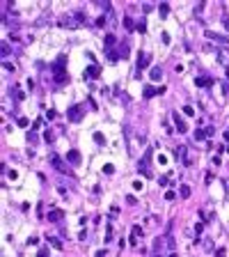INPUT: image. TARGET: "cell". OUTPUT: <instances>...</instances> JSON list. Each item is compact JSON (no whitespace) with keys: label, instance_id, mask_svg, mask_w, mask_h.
Returning a JSON list of instances; mask_svg holds the SVG:
<instances>
[{"label":"cell","instance_id":"obj_34","mask_svg":"<svg viewBox=\"0 0 229 257\" xmlns=\"http://www.w3.org/2000/svg\"><path fill=\"white\" fill-rule=\"evenodd\" d=\"M28 140H30V142H35V140H37V133H35V131H28Z\"/></svg>","mask_w":229,"mask_h":257},{"label":"cell","instance_id":"obj_29","mask_svg":"<svg viewBox=\"0 0 229 257\" xmlns=\"http://www.w3.org/2000/svg\"><path fill=\"white\" fill-rule=\"evenodd\" d=\"M170 177H172V172H167V174H163V177H160V186H165V184L170 181Z\"/></svg>","mask_w":229,"mask_h":257},{"label":"cell","instance_id":"obj_48","mask_svg":"<svg viewBox=\"0 0 229 257\" xmlns=\"http://www.w3.org/2000/svg\"><path fill=\"white\" fill-rule=\"evenodd\" d=\"M156 257H160V255H156Z\"/></svg>","mask_w":229,"mask_h":257},{"label":"cell","instance_id":"obj_46","mask_svg":"<svg viewBox=\"0 0 229 257\" xmlns=\"http://www.w3.org/2000/svg\"><path fill=\"white\" fill-rule=\"evenodd\" d=\"M225 28H227V30H229V18H225Z\"/></svg>","mask_w":229,"mask_h":257},{"label":"cell","instance_id":"obj_24","mask_svg":"<svg viewBox=\"0 0 229 257\" xmlns=\"http://www.w3.org/2000/svg\"><path fill=\"white\" fill-rule=\"evenodd\" d=\"M16 124H18L21 128H25L28 124H30V120H28V117H18V120H16Z\"/></svg>","mask_w":229,"mask_h":257},{"label":"cell","instance_id":"obj_12","mask_svg":"<svg viewBox=\"0 0 229 257\" xmlns=\"http://www.w3.org/2000/svg\"><path fill=\"white\" fill-rule=\"evenodd\" d=\"M67 161H69L71 165H78L80 163V154L76 152V149H69V152H67Z\"/></svg>","mask_w":229,"mask_h":257},{"label":"cell","instance_id":"obj_33","mask_svg":"<svg viewBox=\"0 0 229 257\" xmlns=\"http://www.w3.org/2000/svg\"><path fill=\"white\" fill-rule=\"evenodd\" d=\"M225 255H227V248H218L215 250V257H225Z\"/></svg>","mask_w":229,"mask_h":257},{"label":"cell","instance_id":"obj_10","mask_svg":"<svg viewBox=\"0 0 229 257\" xmlns=\"http://www.w3.org/2000/svg\"><path fill=\"white\" fill-rule=\"evenodd\" d=\"M195 85H197V87H211V85H213V78H209V76H197V78H195Z\"/></svg>","mask_w":229,"mask_h":257},{"label":"cell","instance_id":"obj_44","mask_svg":"<svg viewBox=\"0 0 229 257\" xmlns=\"http://www.w3.org/2000/svg\"><path fill=\"white\" fill-rule=\"evenodd\" d=\"M204 131H206V138H211L213 133H215V131H213V126H209V128H204Z\"/></svg>","mask_w":229,"mask_h":257},{"label":"cell","instance_id":"obj_1","mask_svg":"<svg viewBox=\"0 0 229 257\" xmlns=\"http://www.w3.org/2000/svg\"><path fill=\"white\" fill-rule=\"evenodd\" d=\"M64 64H67V58H64V55H60V58L55 60V64H53V80L57 83V85H62V83L69 80L67 71H64Z\"/></svg>","mask_w":229,"mask_h":257},{"label":"cell","instance_id":"obj_26","mask_svg":"<svg viewBox=\"0 0 229 257\" xmlns=\"http://www.w3.org/2000/svg\"><path fill=\"white\" fill-rule=\"evenodd\" d=\"M165 200H167V202L176 200V191H167V193H165Z\"/></svg>","mask_w":229,"mask_h":257},{"label":"cell","instance_id":"obj_5","mask_svg":"<svg viewBox=\"0 0 229 257\" xmlns=\"http://www.w3.org/2000/svg\"><path fill=\"white\" fill-rule=\"evenodd\" d=\"M67 117H69V122H80L83 120V106H71Z\"/></svg>","mask_w":229,"mask_h":257},{"label":"cell","instance_id":"obj_16","mask_svg":"<svg viewBox=\"0 0 229 257\" xmlns=\"http://www.w3.org/2000/svg\"><path fill=\"white\" fill-rule=\"evenodd\" d=\"M156 94H158V87L147 85V87H144V94H142V96H144V99H151V96H156Z\"/></svg>","mask_w":229,"mask_h":257},{"label":"cell","instance_id":"obj_39","mask_svg":"<svg viewBox=\"0 0 229 257\" xmlns=\"http://www.w3.org/2000/svg\"><path fill=\"white\" fill-rule=\"evenodd\" d=\"M37 257H48V248H41L39 253H37Z\"/></svg>","mask_w":229,"mask_h":257},{"label":"cell","instance_id":"obj_11","mask_svg":"<svg viewBox=\"0 0 229 257\" xmlns=\"http://www.w3.org/2000/svg\"><path fill=\"white\" fill-rule=\"evenodd\" d=\"M142 232H144V230H142V225H133V232H131V243H133V246L138 243V239L142 237Z\"/></svg>","mask_w":229,"mask_h":257},{"label":"cell","instance_id":"obj_36","mask_svg":"<svg viewBox=\"0 0 229 257\" xmlns=\"http://www.w3.org/2000/svg\"><path fill=\"white\" fill-rule=\"evenodd\" d=\"M202 230H204V223H197V225H195V234H202Z\"/></svg>","mask_w":229,"mask_h":257},{"label":"cell","instance_id":"obj_17","mask_svg":"<svg viewBox=\"0 0 229 257\" xmlns=\"http://www.w3.org/2000/svg\"><path fill=\"white\" fill-rule=\"evenodd\" d=\"M190 193H193V191H190V186H188V184L179 186V195L183 197V200H188V197H190Z\"/></svg>","mask_w":229,"mask_h":257},{"label":"cell","instance_id":"obj_7","mask_svg":"<svg viewBox=\"0 0 229 257\" xmlns=\"http://www.w3.org/2000/svg\"><path fill=\"white\" fill-rule=\"evenodd\" d=\"M99 74H101V67H99V64H92V67L85 69V78H89V80L99 78Z\"/></svg>","mask_w":229,"mask_h":257},{"label":"cell","instance_id":"obj_32","mask_svg":"<svg viewBox=\"0 0 229 257\" xmlns=\"http://www.w3.org/2000/svg\"><path fill=\"white\" fill-rule=\"evenodd\" d=\"M156 161H158L160 165H165V163H167V156H165V154H158V158H156Z\"/></svg>","mask_w":229,"mask_h":257},{"label":"cell","instance_id":"obj_23","mask_svg":"<svg viewBox=\"0 0 229 257\" xmlns=\"http://www.w3.org/2000/svg\"><path fill=\"white\" fill-rule=\"evenodd\" d=\"M106 23H108V16H106V14H101V16L96 18V26H99V28H103Z\"/></svg>","mask_w":229,"mask_h":257},{"label":"cell","instance_id":"obj_42","mask_svg":"<svg viewBox=\"0 0 229 257\" xmlns=\"http://www.w3.org/2000/svg\"><path fill=\"white\" fill-rule=\"evenodd\" d=\"M5 71H14V64L12 62H5Z\"/></svg>","mask_w":229,"mask_h":257},{"label":"cell","instance_id":"obj_41","mask_svg":"<svg viewBox=\"0 0 229 257\" xmlns=\"http://www.w3.org/2000/svg\"><path fill=\"white\" fill-rule=\"evenodd\" d=\"M46 120H55V110H46Z\"/></svg>","mask_w":229,"mask_h":257},{"label":"cell","instance_id":"obj_30","mask_svg":"<svg viewBox=\"0 0 229 257\" xmlns=\"http://www.w3.org/2000/svg\"><path fill=\"white\" fill-rule=\"evenodd\" d=\"M142 186H144V184H142L140 179H135V181H133V188H135V191H142Z\"/></svg>","mask_w":229,"mask_h":257},{"label":"cell","instance_id":"obj_15","mask_svg":"<svg viewBox=\"0 0 229 257\" xmlns=\"http://www.w3.org/2000/svg\"><path fill=\"white\" fill-rule=\"evenodd\" d=\"M46 241H48V243H51L55 250H62V248H64V246H62V241L57 239V237H51V234H48V237H46Z\"/></svg>","mask_w":229,"mask_h":257},{"label":"cell","instance_id":"obj_13","mask_svg":"<svg viewBox=\"0 0 229 257\" xmlns=\"http://www.w3.org/2000/svg\"><path fill=\"white\" fill-rule=\"evenodd\" d=\"M114 44H117V37H114V34H112V32H108V34H106V37H103V46H106L108 51H110V48H112Z\"/></svg>","mask_w":229,"mask_h":257},{"label":"cell","instance_id":"obj_19","mask_svg":"<svg viewBox=\"0 0 229 257\" xmlns=\"http://www.w3.org/2000/svg\"><path fill=\"white\" fill-rule=\"evenodd\" d=\"M94 142H96V145H106V136H103L101 131H96V133H94Z\"/></svg>","mask_w":229,"mask_h":257},{"label":"cell","instance_id":"obj_43","mask_svg":"<svg viewBox=\"0 0 229 257\" xmlns=\"http://www.w3.org/2000/svg\"><path fill=\"white\" fill-rule=\"evenodd\" d=\"M16 99H18V101H23V99H25V94H23L21 90H16Z\"/></svg>","mask_w":229,"mask_h":257},{"label":"cell","instance_id":"obj_6","mask_svg":"<svg viewBox=\"0 0 229 257\" xmlns=\"http://www.w3.org/2000/svg\"><path fill=\"white\" fill-rule=\"evenodd\" d=\"M172 120H174V126H176V131H179V133H186V131H188V126H186V122L181 120V115H179V112H172Z\"/></svg>","mask_w":229,"mask_h":257},{"label":"cell","instance_id":"obj_8","mask_svg":"<svg viewBox=\"0 0 229 257\" xmlns=\"http://www.w3.org/2000/svg\"><path fill=\"white\" fill-rule=\"evenodd\" d=\"M62 218H64V211H62V209H51V211H48V220H51V223H60Z\"/></svg>","mask_w":229,"mask_h":257},{"label":"cell","instance_id":"obj_2","mask_svg":"<svg viewBox=\"0 0 229 257\" xmlns=\"http://www.w3.org/2000/svg\"><path fill=\"white\" fill-rule=\"evenodd\" d=\"M48 161H51V165H53L57 172H62V174H71V168H69L64 161H62L57 154H48Z\"/></svg>","mask_w":229,"mask_h":257},{"label":"cell","instance_id":"obj_37","mask_svg":"<svg viewBox=\"0 0 229 257\" xmlns=\"http://www.w3.org/2000/svg\"><path fill=\"white\" fill-rule=\"evenodd\" d=\"M37 243H39V239H37V237H30V239H28V246H37Z\"/></svg>","mask_w":229,"mask_h":257},{"label":"cell","instance_id":"obj_35","mask_svg":"<svg viewBox=\"0 0 229 257\" xmlns=\"http://www.w3.org/2000/svg\"><path fill=\"white\" fill-rule=\"evenodd\" d=\"M7 55H9V46H7V42H5L2 44V58H7Z\"/></svg>","mask_w":229,"mask_h":257},{"label":"cell","instance_id":"obj_14","mask_svg":"<svg viewBox=\"0 0 229 257\" xmlns=\"http://www.w3.org/2000/svg\"><path fill=\"white\" fill-rule=\"evenodd\" d=\"M160 76H163V69L156 64V67H151V71H149V78L151 80H160Z\"/></svg>","mask_w":229,"mask_h":257},{"label":"cell","instance_id":"obj_38","mask_svg":"<svg viewBox=\"0 0 229 257\" xmlns=\"http://www.w3.org/2000/svg\"><path fill=\"white\" fill-rule=\"evenodd\" d=\"M167 248H170V250H174V248H176V243H174V239H172V237L167 239Z\"/></svg>","mask_w":229,"mask_h":257},{"label":"cell","instance_id":"obj_18","mask_svg":"<svg viewBox=\"0 0 229 257\" xmlns=\"http://www.w3.org/2000/svg\"><path fill=\"white\" fill-rule=\"evenodd\" d=\"M202 140H206V131L197 128V131H195V142H202Z\"/></svg>","mask_w":229,"mask_h":257},{"label":"cell","instance_id":"obj_31","mask_svg":"<svg viewBox=\"0 0 229 257\" xmlns=\"http://www.w3.org/2000/svg\"><path fill=\"white\" fill-rule=\"evenodd\" d=\"M160 246H163V239H156V241H154V253H158Z\"/></svg>","mask_w":229,"mask_h":257},{"label":"cell","instance_id":"obj_27","mask_svg":"<svg viewBox=\"0 0 229 257\" xmlns=\"http://www.w3.org/2000/svg\"><path fill=\"white\" fill-rule=\"evenodd\" d=\"M124 28H126V30H133V28H135V26H133V21H131L128 16L124 18Z\"/></svg>","mask_w":229,"mask_h":257},{"label":"cell","instance_id":"obj_25","mask_svg":"<svg viewBox=\"0 0 229 257\" xmlns=\"http://www.w3.org/2000/svg\"><path fill=\"white\" fill-rule=\"evenodd\" d=\"M103 172H106V174H112V172H114V165H112V163H106V165H103Z\"/></svg>","mask_w":229,"mask_h":257},{"label":"cell","instance_id":"obj_40","mask_svg":"<svg viewBox=\"0 0 229 257\" xmlns=\"http://www.w3.org/2000/svg\"><path fill=\"white\" fill-rule=\"evenodd\" d=\"M44 140H46V142H51V140H53V133H51V131H46V133H44Z\"/></svg>","mask_w":229,"mask_h":257},{"label":"cell","instance_id":"obj_4","mask_svg":"<svg viewBox=\"0 0 229 257\" xmlns=\"http://www.w3.org/2000/svg\"><path fill=\"white\" fill-rule=\"evenodd\" d=\"M204 34H206L209 39H213L215 44H222V46H229V37H227V34H218V32H211V30H206Z\"/></svg>","mask_w":229,"mask_h":257},{"label":"cell","instance_id":"obj_3","mask_svg":"<svg viewBox=\"0 0 229 257\" xmlns=\"http://www.w3.org/2000/svg\"><path fill=\"white\" fill-rule=\"evenodd\" d=\"M151 64V60H149V55H147V53H138V64H135V78H140V74L142 71H144V69L149 67Z\"/></svg>","mask_w":229,"mask_h":257},{"label":"cell","instance_id":"obj_21","mask_svg":"<svg viewBox=\"0 0 229 257\" xmlns=\"http://www.w3.org/2000/svg\"><path fill=\"white\" fill-rule=\"evenodd\" d=\"M158 12H160V16L165 18V16H167V14H170V5H165V2H163V5H160V7H158Z\"/></svg>","mask_w":229,"mask_h":257},{"label":"cell","instance_id":"obj_9","mask_svg":"<svg viewBox=\"0 0 229 257\" xmlns=\"http://www.w3.org/2000/svg\"><path fill=\"white\" fill-rule=\"evenodd\" d=\"M186 149H188V147H183V145H181V147H176V149H174V156H176V158H181V161H183L186 165H190V161H188V156H186V154H188Z\"/></svg>","mask_w":229,"mask_h":257},{"label":"cell","instance_id":"obj_47","mask_svg":"<svg viewBox=\"0 0 229 257\" xmlns=\"http://www.w3.org/2000/svg\"><path fill=\"white\" fill-rule=\"evenodd\" d=\"M170 257H176V253H172V255H170Z\"/></svg>","mask_w":229,"mask_h":257},{"label":"cell","instance_id":"obj_28","mask_svg":"<svg viewBox=\"0 0 229 257\" xmlns=\"http://www.w3.org/2000/svg\"><path fill=\"white\" fill-rule=\"evenodd\" d=\"M135 30H138V32H147V23H144V21H142V23H138V26H135Z\"/></svg>","mask_w":229,"mask_h":257},{"label":"cell","instance_id":"obj_22","mask_svg":"<svg viewBox=\"0 0 229 257\" xmlns=\"http://www.w3.org/2000/svg\"><path fill=\"white\" fill-rule=\"evenodd\" d=\"M220 62L229 67V53H227V51H220Z\"/></svg>","mask_w":229,"mask_h":257},{"label":"cell","instance_id":"obj_20","mask_svg":"<svg viewBox=\"0 0 229 257\" xmlns=\"http://www.w3.org/2000/svg\"><path fill=\"white\" fill-rule=\"evenodd\" d=\"M181 112H183V115H188V117H195V115H197L193 106H183V110H181Z\"/></svg>","mask_w":229,"mask_h":257},{"label":"cell","instance_id":"obj_45","mask_svg":"<svg viewBox=\"0 0 229 257\" xmlns=\"http://www.w3.org/2000/svg\"><path fill=\"white\" fill-rule=\"evenodd\" d=\"M106 253H108V250H96V255H94V257H106Z\"/></svg>","mask_w":229,"mask_h":257}]
</instances>
